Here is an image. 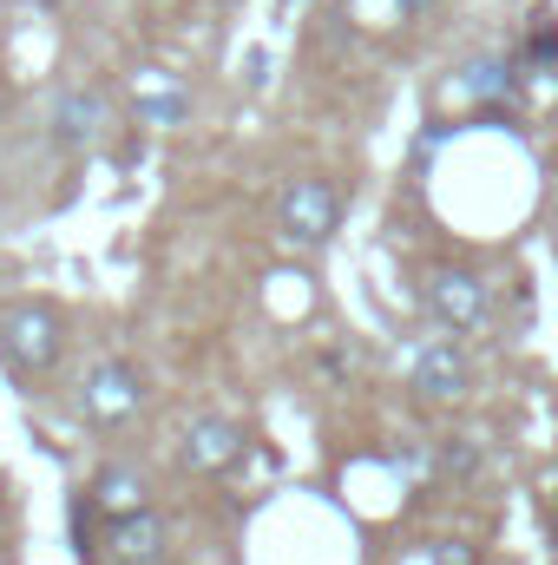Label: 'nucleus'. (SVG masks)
<instances>
[{"mask_svg": "<svg viewBox=\"0 0 558 565\" xmlns=\"http://www.w3.org/2000/svg\"><path fill=\"white\" fill-rule=\"evenodd\" d=\"M60 355H66V322L53 302H0V362L13 382L53 375Z\"/></svg>", "mask_w": 558, "mask_h": 565, "instance_id": "1", "label": "nucleus"}, {"mask_svg": "<svg viewBox=\"0 0 558 565\" xmlns=\"http://www.w3.org/2000/svg\"><path fill=\"white\" fill-rule=\"evenodd\" d=\"M277 231H282V244H296V250H322L342 231V184L322 178V171L289 178L277 198Z\"/></svg>", "mask_w": 558, "mask_h": 565, "instance_id": "2", "label": "nucleus"}, {"mask_svg": "<svg viewBox=\"0 0 558 565\" xmlns=\"http://www.w3.org/2000/svg\"><path fill=\"white\" fill-rule=\"evenodd\" d=\"M420 302H427V316H433L440 329H453V335H486V329H493V282L480 277V270H466V264L427 270V277H420Z\"/></svg>", "mask_w": 558, "mask_h": 565, "instance_id": "3", "label": "nucleus"}, {"mask_svg": "<svg viewBox=\"0 0 558 565\" xmlns=\"http://www.w3.org/2000/svg\"><path fill=\"white\" fill-rule=\"evenodd\" d=\"M144 408V375L139 362H126V355H99L93 369H86V382H79V422L99 427V434H119V427H132Z\"/></svg>", "mask_w": 558, "mask_h": 565, "instance_id": "4", "label": "nucleus"}, {"mask_svg": "<svg viewBox=\"0 0 558 565\" xmlns=\"http://www.w3.org/2000/svg\"><path fill=\"white\" fill-rule=\"evenodd\" d=\"M408 388L427 408H460L473 395V355L460 342H420L408 362Z\"/></svg>", "mask_w": 558, "mask_h": 565, "instance_id": "5", "label": "nucleus"}, {"mask_svg": "<svg viewBox=\"0 0 558 565\" xmlns=\"http://www.w3.org/2000/svg\"><path fill=\"white\" fill-rule=\"evenodd\" d=\"M244 447H250L244 422H230V415H197V422L178 434V467L197 473V480H217V473H230V467L244 460Z\"/></svg>", "mask_w": 558, "mask_h": 565, "instance_id": "6", "label": "nucleus"}, {"mask_svg": "<svg viewBox=\"0 0 558 565\" xmlns=\"http://www.w3.org/2000/svg\"><path fill=\"white\" fill-rule=\"evenodd\" d=\"M46 126H53V139L66 145V151H93V145L106 139V126H112V106H106L99 86H60Z\"/></svg>", "mask_w": 558, "mask_h": 565, "instance_id": "7", "label": "nucleus"}, {"mask_svg": "<svg viewBox=\"0 0 558 565\" xmlns=\"http://www.w3.org/2000/svg\"><path fill=\"white\" fill-rule=\"evenodd\" d=\"M151 507V480H144L139 467H126V460H106L93 480H86V513H99L106 526L112 520H132Z\"/></svg>", "mask_w": 558, "mask_h": 565, "instance_id": "8", "label": "nucleus"}, {"mask_svg": "<svg viewBox=\"0 0 558 565\" xmlns=\"http://www.w3.org/2000/svg\"><path fill=\"white\" fill-rule=\"evenodd\" d=\"M106 546H112L119 565H164V553H171V526H164L158 507H144V513H132V520H112V526H106Z\"/></svg>", "mask_w": 558, "mask_h": 565, "instance_id": "9", "label": "nucleus"}, {"mask_svg": "<svg viewBox=\"0 0 558 565\" xmlns=\"http://www.w3.org/2000/svg\"><path fill=\"white\" fill-rule=\"evenodd\" d=\"M132 99H139L144 126H184V119H191V86L171 79L164 66H139V73H132Z\"/></svg>", "mask_w": 558, "mask_h": 565, "instance_id": "10", "label": "nucleus"}, {"mask_svg": "<svg viewBox=\"0 0 558 565\" xmlns=\"http://www.w3.org/2000/svg\"><path fill=\"white\" fill-rule=\"evenodd\" d=\"M460 86L473 93V106H513V99H519V66L500 60V53H486V60H473V66L460 73Z\"/></svg>", "mask_w": 558, "mask_h": 565, "instance_id": "11", "label": "nucleus"}, {"mask_svg": "<svg viewBox=\"0 0 558 565\" xmlns=\"http://www.w3.org/2000/svg\"><path fill=\"white\" fill-rule=\"evenodd\" d=\"M447 460H453V473H473V447H466V434H453V447H447Z\"/></svg>", "mask_w": 558, "mask_h": 565, "instance_id": "12", "label": "nucleus"}, {"mask_svg": "<svg viewBox=\"0 0 558 565\" xmlns=\"http://www.w3.org/2000/svg\"><path fill=\"white\" fill-rule=\"evenodd\" d=\"M433 565H473V559H466V546L447 540V546H433Z\"/></svg>", "mask_w": 558, "mask_h": 565, "instance_id": "13", "label": "nucleus"}, {"mask_svg": "<svg viewBox=\"0 0 558 565\" xmlns=\"http://www.w3.org/2000/svg\"><path fill=\"white\" fill-rule=\"evenodd\" d=\"M395 7H401V13H427V7H433V0H395Z\"/></svg>", "mask_w": 558, "mask_h": 565, "instance_id": "14", "label": "nucleus"}, {"mask_svg": "<svg viewBox=\"0 0 558 565\" xmlns=\"http://www.w3.org/2000/svg\"><path fill=\"white\" fill-rule=\"evenodd\" d=\"M0 565H7V559H0Z\"/></svg>", "mask_w": 558, "mask_h": 565, "instance_id": "15", "label": "nucleus"}]
</instances>
